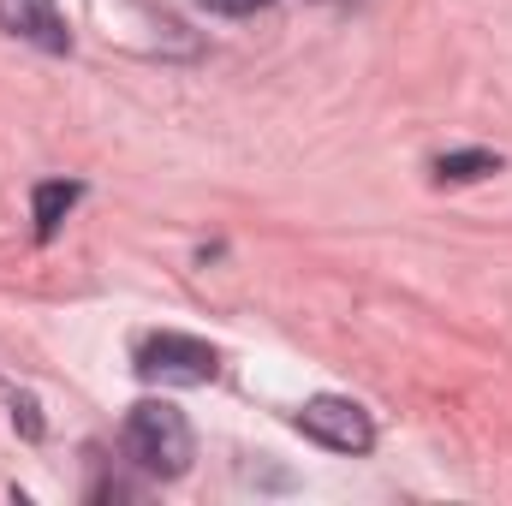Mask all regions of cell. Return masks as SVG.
<instances>
[{
    "label": "cell",
    "instance_id": "3957f363",
    "mask_svg": "<svg viewBox=\"0 0 512 506\" xmlns=\"http://www.w3.org/2000/svg\"><path fill=\"white\" fill-rule=\"evenodd\" d=\"M137 376L167 381V387L215 381V346H203V340H191V334H155V340L137 346Z\"/></svg>",
    "mask_w": 512,
    "mask_h": 506
},
{
    "label": "cell",
    "instance_id": "6da1fadb",
    "mask_svg": "<svg viewBox=\"0 0 512 506\" xmlns=\"http://www.w3.org/2000/svg\"><path fill=\"white\" fill-rule=\"evenodd\" d=\"M126 453L149 477H185L191 465V423L167 399H143L126 417Z\"/></svg>",
    "mask_w": 512,
    "mask_h": 506
},
{
    "label": "cell",
    "instance_id": "277c9868",
    "mask_svg": "<svg viewBox=\"0 0 512 506\" xmlns=\"http://www.w3.org/2000/svg\"><path fill=\"white\" fill-rule=\"evenodd\" d=\"M0 30L36 42V48H48V54H66V48H72L66 18H60L54 0H0Z\"/></svg>",
    "mask_w": 512,
    "mask_h": 506
},
{
    "label": "cell",
    "instance_id": "7a4b0ae2",
    "mask_svg": "<svg viewBox=\"0 0 512 506\" xmlns=\"http://www.w3.org/2000/svg\"><path fill=\"white\" fill-rule=\"evenodd\" d=\"M310 441H322V447H334V453H370V441H376V423H370V411L358 405V399H334V393H322V399H304V411L292 417Z\"/></svg>",
    "mask_w": 512,
    "mask_h": 506
},
{
    "label": "cell",
    "instance_id": "52a82bcc",
    "mask_svg": "<svg viewBox=\"0 0 512 506\" xmlns=\"http://www.w3.org/2000/svg\"><path fill=\"white\" fill-rule=\"evenodd\" d=\"M209 12H227V18H251V12H262V6H274V0H203Z\"/></svg>",
    "mask_w": 512,
    "mask_h": 506
},
{
    "label": "cell",
    "instance_id": "8992f818",
    "mask_svg": "<svg viewBox=\"0 0 512 506\" xmlns=\"http://www.w3.org/2000/svg\"><path fill=\"white\" fill-rule=\"evenodd\" d=\"M483 173H501V155H489V149H459V155H441V161H435V179H441V185H465V179H483Z\"/></svg>",
    "mask_w": 512,
    "mask_h": 506
},
{
    "label": "cell",
    "instance_id": "5b68a950",
    "mask_svg": "<svg viewBox=\"0 0 512 506\" xmlns=\"http://www.w3.org/2000/svg\"><path fill=\"white\" fill-rule=\"evenodd\" d=\"M84 191L78 185H66V179H48V185H36V239H54L60 233V221L72 215V203H78Z\"/></svg>",
    "mask_w": 512,
    "mask_h": 506
}]
</instances>
